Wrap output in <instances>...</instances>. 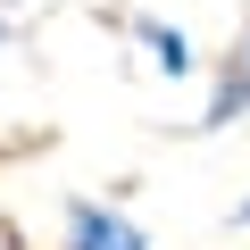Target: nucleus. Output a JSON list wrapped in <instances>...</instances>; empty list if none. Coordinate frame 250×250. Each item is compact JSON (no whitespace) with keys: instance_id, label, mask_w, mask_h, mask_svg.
<instances>
[{"instance_id":"f257e3e1","label":"nucleus","mask_w":250,"mask_h":250,"mask_svg":"<svg viewBox=\"0 0 250 250\" xmlns=\"http://www.w3.org/2000/svg\"><path fill=\"white\" fill-rule=\"evenodd\" d=\"M67 250H150V233L125 217L117 200H67Z\"/></svg>"},{"instance_id":"f03ea898","label":"nucleus","mask_w":250,"mask_h":250,"mask_svg":"<svg viewBox=\"0 0 250 250\" xmlns=\"http://www.w3.org/2000/svg\"><path fill=\"white\" fill-rule=\"evenodd\" d=\"M125 34L142 42V67H150V75H167V83H192V75H200V50H192L184 25H167V17H134Z\"/></svg>"},{"instance_id":"7ed1b4c3","label":"nucleus","mask_w":250,"mask_h":250,"mask_svg":"<svg viewBox=\"0 0 250 250\" xmlns=\"http://www.w3.org/2000/svg\"><path fill=\"white\" fill-rule=\"evenodd\" d=\"M250 117V67L225 50L217 67H208V108L192 117V134H225V125H242Z\"/></svg>"},{"instance_id":"20e7f679","label":"nucleus","mask_w":250,"mask_h":250,"mask_svg":"<svg viewBox=\"0 0 250 250\" xmlns=\"http://www.w3.org/2000/svg\"><path fill=\"white\" fill-rule=\"evenodd\" d=\"M0 50H17V17L9 9H0Z\"/></svg>"},{"instance_id":"39448f33","label":"nucleus","mask_w":250,"mask_h":250,"mask_svg":"<svg viewBox=\"0 0 250 250\" xmlns=\"http://www.w3.org/2000/svg\"><path fill=\"white\" fill-rule=\"evenodd\" d=\"M233 225H242V233H250V200H233Z\"/></svg>"},{"instance_id":"423d86ee","label":"nucleus","mask_w":250,"mask_h":250,"mask_svg":"<svg viewBox=\"0 0 250 250\" xmlns=\"http://www.w3.org/2000/svg\"><path fill=\"white\" fill-rule=\"evenodd\" d=\"M233 59H242V67H250V25H242V42H233Z\"/></svg>"}]
</instances>
